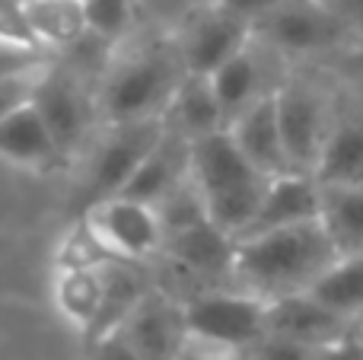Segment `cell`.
Returning a JSON list of instances; mask_svg holds the SVG:
<instances>
[{
	"mask_svg": "<svg viewBox=\"0 0 363 360\" xmlns=\"http://www.w3.org/2000/svg\"><path fill=\"white\" fill-rule=\"evenodd\" d=\"M338 255V246L322 220L252 233L236 240L233 284L262 297L264 303H274L281 297L313 291Z\"/></svg>",
	"mask_w": 363,
	"mask_h": 360,
	"instance_id": "cell-1",
	"label": "cell"
},
{
	"mask_svg": "<svg viewBox=\"0 0 363 360\" xmlns=\"http://www.w3.org/2000/svg\"><path fill=\"white\" fill-rule=\"evenodd\" d=\"M188 74L176 38H147L138 45H118V55L108 57L99 74L96 102L102 125L115 121L166 118L182 77Z\"/></svg>",
	"mask_w": 363,
	"mask_h": 360,
	"instance_id": "cell-2",
	"label": "cell"
},
{
	"mask_svg": "<svg viewBox=\"0 0 363 360\" xmlns=\"http://www.w3.org/2000/svg\"><path fill=\"white\" fill-rule=\"evenodd\" d=\"M191 176L204 198L207 217L233 240L245 236V230L252 227L264 189L274 179L249 163V157L239 150L226 128L191 140Z\"/></svg>",
	"mask_w": 363,
	"mask_h": 360,
	"instance_id": "cell-3",
	"label": "cell"
},
{
	"mask_svg": "<svg viewBox=\"0 0 363 360\" xmlns=\"http://www.w3.org/2000/svg\"><path fill=\"white\" fill-rule=\"evenodd\" d=\"M341 96H345V83L322 64L294 67L277 86V118H281L290 166L296 172L315 169L328 131L338 118Z\"/></svg>",
	"mask_w": 363,
	"mask_h": 360,
	"instance_id": "cell-4",
	"label": "cell"
},
{
	"mask_svg": "<svg viewBox=\"0 0 363 360\" xmlns=\"http://www.w3.org/2000/svg\"><path fill=\"white\" fill-rule=\"evenodd\" d=\"M252 32L290 67H325L347 45H354L351 32L325 6V0H284L252 26Z\"/></svg>",
	"mask_w": 363,
	"mask_h": 360,
	"instance_id": "cell-5",
	"label": "cell"
},
{
	"mask_svg": "<svg viewBox=\"0 0 363 360\" xmlns=\"http://www.w3.org/2000/svg\"><path fill=\"white\" fill-rule=\"evenodd\" d=\"M191 344L211 351L242 354L255 338L268 332V303L236 284L198 291L182 300Z\"/></svg>",
	"mask_w": 363,
	"mask_h": 360,
	"instance_id": "cell-6",
	"label": "cell"
},
{
	"mask_svg": "<svg viewBox=\"0 0 363 360\" xmlns=\"http://www.w3.org/2000/svg\"><path fill=\"white\" fill-rule=\"evenodd\" d=\"M163 131L166 118L99 125L96 137L83 153V208L99 198L121 195L147 159V153L163 137Z\"/></svg>",
	"mask_w": 363,
	"mask_h": 360,
	"instance_id": "cell-7",
	"label": "cell"
},
{
	"mask_svg": "<svg viewBox=\"0 0 363 360\" xmlns=\"http://www.w3.org/2000/svg\"><path fill=\"white\" fill-rule=\"evenodd\" d=\"M32 102L48 121L55 140L61 144L64 157L77 159L86 153L89 140L96 137L102 118L96 86H89L86 77L70 64H45L35 77Z\"/></svg>",
	"mask_w": 363,
	"mask_h": 360,
	"instance_id": "cell-8",
	"label": "cell"
},
{
	"mask_svg": "<svg viewBox=\"0 0 363 360\" xmlns=\"http://www.w3.org/2000/svg\"><path fill=\"white\" fill-rule=\"evenodd\" d=\"M80 223L102 246V252L121 261L144 265L147 259L160 255L166 246V230L160 210L131 195H108L86 204Z\"/></svg>",
	"mask_w": 363,
	"mask_h": 360,
	"instance_id": "cell-9",
	"label": "cell"
},
{
	"mask_svg": "<svg viewBox=\"0 0 363 360\" xmlns=\"http://www.w3.org/2000/svg\"><path fill=\"white\" fill-rule=\"evenodd\" d=\"M172 38H176V48L188 74H213L233 55L249 48L255 32H252V23L211 0L188 13L179 23V29L172 32Z\"/></svg>",
	"mask_w": 363,
	"mask_h": 360,
	"instance_id": "cell-10",
	"label": "cell"
},
{
	"mask_svg": "<svg viewBox=\"0 0 363 360\" xmlns=\"http://www.w3.org/2000/svg\"><path fill=\"white\" fill-rule=\"evenodd\" d=\"M115 332H121L144 360H182V354L191 344L185 303L179 297H169L166 291H157V287L144 293V300L134 306L131 316Z\"/></svg>",
	"mask_w": 363,
	"mask_h": 360,
	"instance_id": "cell-11",
	"label": "cell"
},
{
	"mask_svg": "<svg viewBox=\"0 0 363 360\" xmlns=\"http://www.w3.org/2000/svg\"><path fill=\"white\" fill-rule=\"evenodd\" d=\"M163 252L179 268L185 278L201 281L204 291L211 287H226L220 281L233 284V265H236V240L217 227L211 217L188 223L182 230L166 233Z\"/></svg>",
	"mask_w": 363,
	"mask_h": 360,
	"instance_id": "cell-12",
	"label": "cell"
},
{
	"mask_svg": "<svg viewBox=\"0 0 363 360\" xmlns=\"http://www.w3.org/2000/svg\"><path fill=\"white\" fill-rule=\"evenodd\" d=\"M0 159L29 172H57L70 163L32 99L0 118Z\"/></svg>",
	"mask_w": 363,
	"mask_h": 360,
	"instance_id": "cell-13",
	"label": "cell"
},
{
	"mask_svg": "<svg viewBox=\"0 0 363 360\" xmlns=\"http://www.w3.org/2000/svg\"><path fill=\"white\" fill-rule=\"evenodd\" d=\"M313 176L322 185H363V93L345 86L341 108Z\"/></svg>",
	"mask_w": 363,
	"mask_h": 360,
	"instance_id": "cell-14",
	"label": "cell"
},
{
	"mask_svg": "<svg viewBox=\"0 0 363 360\" xmlns=\"http://www.w3.org/2000/svg\"><path fill=\"white\" fill-rule=\"evenodd\" d=\"M309 220H322V182L313 172H281L268 182L262 208H258L252 227L245 230V236L296 227V223Z\"/></svg>",
	"mask_w": 363,
	"mask_h": 360,
	"instance_id": "cell-15",
	"label": "cell"
},
{
	"mask_svg": "<svg viewBox=\"0 0 363 360\" xmlns=\"http://www.w3.org/2000/svg\"><path fill=\"white\" fill-rule=\"evenodd\" d=\"M357 325L360 322L345 319L309 291L268 303V332L287 335L294 342L309 344V348H325V344L345 338L347 332H354Z\"/></svg>",
	"mask_w": 363,
	"mask_h": 360,
	"instance_id": "cell-16",
	"label": "cell"
},
{
	"mask_svg": "<svg viewBox=\"0 0 363 360\" xmlns=\"http://www.w3.org/2000/svg\"><path fill=\"white\" fill-rule=\"evenodd\" d=\"M188 179H191V140L166 125L163 137L147 153V159L140 163V169L134 172V179L128 182V189L121 195H131L138 201L160 208Z\"/></svg>",
	"mask_w": 363,
	"mask_h": 360,
	"instance_id": "cell-17",
	"label": "cell"
},
{
	"mask_svg": "<svg viewBox=\"0 0 363 360\" xmlns=\"http://www.w3.org/2000/svg\"><path fill=\"white\" fill-rule=\"evenodd\" d=\"M274 93L264 96L262 102H255L252 108H245L239 118H233L230 125H226V131L233 134L239 150H242L245 157H249V163L255 166V169H262L264 176L294 172L290 157H287V144H284L281 118H277Z\"/></svg>",
	"mask_w": 363,
	"mask_h": 360,
	"instance_id": "cell-18",
	"label": "cell"
},
{
	"mask_svg": "<svg viewBox=\"0 0 363 360\" xmlns=\"http://www.w3.org/2000/svg\"><path fill=\"white\" fill-rule=\"evenodd\" d=\"M166 125L185 134L188 140H201L226 128L223 106L217 99L211 74H185L166 108Z\"/></svg>",
	"mask_w": 363,
	"mask_h": 360,
	"instance_id": "cell-19",
	"label": "cell"
},
{
	"mask_svg": "<svg viewBox=\"0 0 363 360\" xmlns=\"http://www.w3.org/2000/svg\"><path fill=\"white\" fill-rule=\"evenodd\" d=\"M26 19L42 51H67L89 32L83 0H26Z\"/></svg>",
	"mask_w": 363,
	"mask_h": 360,
	"instance_id": "cell-20",
	"label": "cell"
},
{
	"mask_svg": "<svg viewBox=\"0 0 363 360\" xmlns=\"http://www.w3.org/2000/svg\"><path fill=\"white\" fill-rule=\"evenodd\" d=\"M102 265V261H99ZM93 268H57L55 278V303L67 322H74L83 335H93L102 313V274Z\"/></svg>",
	"mask_w": 363,
	"mask_h": 360,
	"instance_id": "cell-21",
	"label": "cell"
},
{
	"mask_svg": "<svg viewBox=\"0 0 363 360\" xmlns=\"http://www.w3.org/2000/svg\"><path fill=\"white\" fill-rule=\"evenodd\" d=\"M322 223L341 255L363 252V185H322Z\"/></svg>",
	"mask_w": 363,
	"mask_h": 360,
	"instance_id": "cell-22",
	"label": "cell"
},
{
	"mask_svg": "<svg viewBox=\"0 0 363 360\" xmlns=\"http://www.w3.org/2000/svg\"><path fill=\"white\" fill-rule=\"evenodd\" d=\"M309 293L351 322H363V252L338 255Z\"/></svg>",
	"mask_w": 363,
	"mask_h": 360,
	"instance_id": "cell-23",
	"label": "cell"
},
{
	"mask_svg": "<svg viewBox=\"0 0 363 360\" xmlns=\"http://www.w3.org/2000/svg\"><path fill=\"white\" fill-rule=\"evenodd\" d=\"M83 10L93 35L112 45L128 42L134 26V0H83Z\"/></svg>",
	"mask_w": 363,
	"mask_h": 360,
	"instance_id": "cell-24",
	"label": "cell"
},
{
	"mask_svg": "<svg viewBox=\"0 0 363 360\" xmlns=\"http://www.w3.org/2000/svg\"><path fill=\"white\" fill-rule=\"evenodd\" d=\"M315 354H319V348H309V344L294 342L287 335H277V332H264L239 357H245V360H315Z\"/></svg>",
	"mask_w": 363,
	"mask_h": 360,
	"instance_id": "cell-25",
	"label": "cell"
},
{
	"mask_svg": "<svg viewBox=\"0 0 363 360\" xmlns=\"http://www.w3.org/2000/svg\"><path fill=\"white\" fill-rule=\"evenodd\" d=\"M42 64H48V55H45V51L23 48V45H10V42H0V77L29 74V70H38Z\"/></svg>",
	"mask_w": 363,
	"mask_h": 360,
	"instance_id": "cell-26",
	"label": "cell"
},
{
	"mask_svg": "<svg viewBox=\"0 0 363 360\" xmlns=\"http://www.w3.org/2000/svg\"><path fill=\"white\" fill-rule=\"evenodd\" d=\"M45 67V64H42ZM38 67V70H42ZM38 70H29V74H13V77H0V118L10 115L13 108H19L23 102L32 99V89H35V77Z\"/></svg>",
	"mask_w": 363,
	"mask_h": 360,
	"instance_id": "cell-27",
	"label": "cell"
},
{
	"mask_svg": "<svg viewBox=\"0 0 363 360\" xmlns=\"http://www.w3.org/2000/svg\"><path fill=\"white\" fill-rule=\"evenodd\" d=\"M335 77H338L345 86L363 89V42H354L335 57L332 64H325Z\"/></svg>",
	"mask_w": 363,
	"mask_h": 360,
	"instance_id": "cell-28",
	"label": "cell"
},
{
	"mask_svg": "<svg viewBox=\"0 0 363 360\" xmlns=\"http://www.w3.org/2000/svg\"><path fill=\"white\" fill-rule=\"evenodd\" d=\"M89 360H144V357L138 354V348L121 332H108V335L89 342Z\"/></svg>",
	"mask_w": 363,
	"mask_h": 360,
	"instance_id": "cell-29",
	"label": "cell"
},
{
	"mask_svg": "<svg viewBox=\"0 0 363 360\" xmlns=\"http://www.w3.org/2000/svg\"><path fill=\"white\" fill-rule=\"evenodd\" d=\"M315 360H363V329L357 325L354 332H347L345 338L319 348Z\"/></svg>",
	"mask_w": 363,
	"mask_h": 360,
	"instance_id": "cell-30",
	"label": "cell"
},
{
	"mask_svg": "<svg viewBox=\"0 0 363 360\" xmlns=\"http://www.w3.org/2000/svg\"><path fill=\"white\" fill-rule=\"evenodd\" d=\"M325 6L341 19L354 42H363V0H325Z\"/></svg>",
	"mask_w": 363,
	"mask_h": 360,
	"instance_id": "cell-31",
	"label": "cell"
},
{
	"mask_svg": "<svg viewBox=\"0 0 363 360\" xmlns=\"http://www.w3.org/2000/svg\"><path fill=\"white\" fill-rule=\"evenodd\" d=\"M220 6H226L230 13H236V16H242L245 23L255 26L262 16H268L271 10H274L277 4H284V0H217Z\"/></svg>",
	"mask_w": 363,
	"mask_h": 360,
	"instance_id": "cell-32",
	"label": "cell"
},
{
	"mask_svg": "<svg viewBox=\"0 0 363 360\" xmlns=\"http://www.w3.org/2000/svg\"><path fill=\"white\" fill-rule=\"evenodd\" d=\"M182 360H245L230 351H211V348H198V344H188V351L182 354Z\"/></svg>",
	"mask_w": 363,
	"mask_h": 360,
	"instance_id": "cell-33",
	"label": "cell"
},
{
	"mask_svg": "<svg viewBox=\"0 0 363 360\" xmlns=\"http://www.w3.org/2000/svg\"><path fill=\"white\" fill-rule=\"evenodd\" d=\"M360 329H363V322H360Z\"/></svg>",
	"mask_w": 363,
	"mask_h": 360,
	"instance_id": "cell-34",
	"label": "cell"
},
{
	"mask_svg": "<svg viewBox=\"0 0 363 360\" xmlns=\"http://www.w3.org/2000/svg\"><path fill=\"white\" fill-rule=\"evenodd\" d=\"M360 93H363V89H360Z\"/></svg>",
	"mask_w": 363,
	"mask_h": 360,
	"instance_id": "cell-35",
	"label": "cell"
}]
</instances>
